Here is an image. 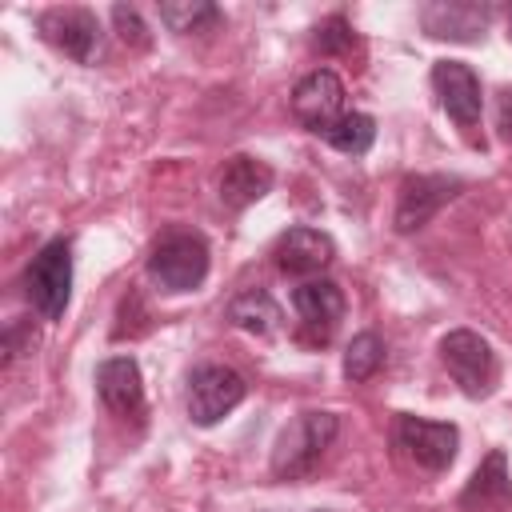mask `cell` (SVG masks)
<instances>
[{"label": "cell", "mask_w": 512, "mask_h": 512, "mask_svg": "<svg viewBox=\"0 0 512 512\" xmlns=\"http://www.w3.org/2000/svg\"><path fill=\"white\" fill-rule=\"evenodd\" d=\"M340 432L336 412L324 408H308L300 412L292 424L280 428L276 444H272V476L276 480H304L316 472V464L324 460V452L332 448Z\"/></svg>", "instance_id": "6da1fadb"}, {"label": "cell", "mask_w": 512, "mask_h": 512, "mask_svg": "<svg viewBox=\"0 0 512 512\" xmlns=\"http://www.w3.org/2000/svg\"><path fill=\"white\" fill-rule=\"evenodd\" d=\"M148 276L160 284V292H192L208 276V244L200 232H168L152 256H148Z\"/></svg>", "instance_id": "7a4b0ae2"}, {"label": "cell", "mask_w": 512, "mask_h": 512, "mask_svg": "<svg viewBox=\"0 0 512 512\" xmlns=\"http://www.w3.org/2000/svg\"><path fill=\"white\" fill-rule=\"evenodd\" d=\"M24 292L32 300V308L44 316V320H60L64 308H68V296H72V244L64 236L48 240L28 272H24Z\"/></svg>", "instance_id": "3957f363"}, {"label": "cell", "mask_w": 512, "mask_h": 512, "mask_svg": "<svg viewBox=\"0 0 512 512\" xmlns=\"http://www.w3.org/2000/svg\"><path fill=\"white\" fill-rule=\"evenodd\" d=\"M440 360L464 396H488L496 384V352L472 328H452L440 340Z\"/></svg>", "instance_id": "277c9868"}, {"label": "cell", "mask_w": 512, "mask_h": 512, "mask_svg": "<svg viewBox=\"0 0 512 512\" xmlns=\"http://www.w3.org/2000/svg\"><path fill=\"white\" fill-rule=\"evenodd\" d=\"M392 444L400 448V456L424 472H444L456 460L460 448V432L456 424L444 420H424V416H396L392 428Z\"/></svg>", "instance_id": "5b68a950"}, {"label": "cell", "mask_w": 512, "mask_h": 512, "mask_svg": "<svg viewBox=\"0 0 512 512\" xmlns=\"http://www.w3.org/2000/svg\"><path fill=\"white\" fill-rule=\"evenodd\" d=\"M248 384L236 368L224 364H200L188 380V416L200 428H212L216 420H224L240 400H244Z\"/></svg>", "instance_id": "8992f818"}, {"label": "cell", "mask_w": 512, "mask_h": 512, "mask_svg": "<svg viewBox=\"0 0 512 512\" xmlns=\"http://www.w3.org/2000/svg\"><path fill=\"white\" fill-rule=\"evenodd\" d=\"M464 188L460 176H440V172H420L408 176L396 192V232H416L424 228L448 200H456Z\"/></svg>", "instance_id": "52a82bcc"}, {"label": "cell", "mask_w": 512, "mask_h": 512, "mask_svg": "<svg viewBox=\"0 0 512 512\" xmlns=\"http://www.w3.org/2000/svg\"><path fill=\"white\" fill-rule=\"evenodd\" d=\"M292 116H296L308 132L324 136V132L344 116V80H340L332 68L308 72V76L292 88Z\"/></svg>", "instance_id": "ba28073f"}, {"label": "cell", "mask_w": 512, "mask_h": 512, "mask_svg": "<svg viewBox=\"0 0 512 512\" xmlns=\"http://www.w3.org/2000/svg\"><path fill=\"white\" fill-rule=\"evenodd\" d=\"M36 28L52 48L72 56L76 64H92L100 56V24L84 8H48L36 20Z\"/></svg>", "instance_id": "9c48e42d"}, {"label": "cell", "mask_w": 512, "mask_h": 512, "mask_svg": "<svg viewBox=\"0 0 512 512\" xmlns=\"http://www.w3.org/2000/svg\"><path fill=\"white\" fill-rule=\"evenodd\" d=\"M432 88L440 96V108L460 128H476L480 124L484 96H480V80H476V72L468 64H460V60H436L432 64Z\"/></svg>", "instance_id": "30bf717a"}, {"label": "cell", "mask_w": 512, "mask_h": 512, "mask_svg": "<svg viewBox=\"0 0 512 512\" xmlns=\"http://www.w3.org/2000/svg\"><path fill=\"white\" fill-rule=\"evenodd\" d=\"M292 308L300 316V328L308 340H328L336 332V324L344 320V292L332 280H304L292 292Z\"/></svg>", "instance_id": "8fae6325"}, {"label": "cell", "mask_w": 512, "mask_h": 512, "mask_svg": "<svg viewBox=\"0 0 512 512\" xmlns=\"http://www.w3.org/2000/svg\"><path fill=\"white\" fill-rule=\"evenodd\" d=\"M272 256H276V268L288 276H316L336 260V244L320 228H288L276 240Z\"/></svg>", "instance_id": "7c38bea8"}, {"label": "cell", "mask_w": 512, "mask_h": 512, "mask_svg": "<svg viewBox=\"0 0 512 512\" xmlns=\"http://www.w3.org/2000/svg\"><path fill=\"white\" fill-rule=\"evenodd\" d=\"M96 392L116 416H140L144 412V380L140 364L132 356H108L96 368Z\"/></svg>", "instance_id": "4fadbf2b"}, {"label": "cell", "mask_w": 512, "mask_h": 512, "mask_svg": "<svg viewBox=\"0 0 512 512\" xmlns=\"http://www.w3.org/2000/svg\"><path fill=\"white\" fill-rule=\"evenodd\" d=\"M488 8L468 0H436L420 8V24L436 40H480L488 28Z\"/></svg>", "instance_id": "5bb4252c"}, {"label": "cell", "mask_w": 512, "mask_h": 512, "mask_svg": "<svg viewBox=\"0 0 512 512\" xmlns=\"http://www.w3.org/2000/svg\"><path fill=\"white\" fill-rule=\"evenodd\" d=\"M512 504V476H508V460L504 452H488L480 460V468L472 472V480L460 492V508L464 512H504Z\"/></svg>", "instance_id": "9a60e30c"}, {"label": "cell", "mask_w": 512, "mask_h": 512, "mask_svg": "<svg viewBox=\"0 0 512 512\" xmlns=\"http://www.w3.org/2000/svg\"><path fill=\"white\" fill-rule=\"evenodd\" d=\"M268 188H272V168L256 156H232L220 172V200L232 212H244L248 204L264 200Z\"/></svg>", "instance_id": "2e32d148"}, {"label": "cell", "mask_w": 512, "mask_h": 512, "mask_svg": "<svg viewBox=\"0 0 512 512\" xmlns=\"http://www.w3.org/2000/svg\"><path fill=\"white\" fill-rule=\"evenodd\" d=\"M228 320L252 336H272L280 328V308L264 288H244L240 296H232L228 304Z\"/></svg>", "instance_id": "e0dca14e"}, {"label": "cell", "mask_w": 512, "mask_h": 512, "mask_svg": "<svg viewBox=\"0 0 512 512\" xmlns=\"http://www.w3.org/2000/svg\"><path fill=\"white\" fill-rule=\"evenodd\" d=\"M324 140H328L336 152H344V156H364V152L372 148V140H376V120H372L368 112H344V116L324 132Z\"/></svg>", "instance_id": "ac0fdd59"}, {"label": "cell", "mask_w": 512, "mask_h": 512, "mask_svg": "<svg viewBox=\"0 0 512 512\" xmlns=\"http://www.w3.org/2000/svg\"><path fill=\"white\" fill-rule=\"evenodd\" d=\"M160 20L172 28V32H204V28H212L216 20H220V12H216V4H208V0H172V4H160Z\"/></svg>", "instance_id": "d6986e66"}, {"label": "cell", "mask_w": 512, "mask_h": 512, "mask_svg": "<svg viewBox=\"0 0 512 512\" xmlns=\"http://www.w3.org/2000/svg\"><path fill=\"white\" fill-rule=\"evenodd\" d=\"M380 364H384V340H380L376 332L352 336V344H348V352H344V376H348L352 384H360V380L376 376Z\"/></svg>", "instance_id": "ffe728a7"}, {"label": "cell", "mask_w": 512, "mask_h": 512, "mask_svg": "<svg viewBox=\"0 0 512 512\" xmlns=\"http://www.w3.org/2000/svg\"><path fill=\"white\" fill-rule=\"evenodd\" d=\"M112 24H116V32H120L124 44H132V48H148V28H144V20H140L136 8L116 4V8H112Z\"/></svg>", "instance_id": "44dd1931"}, {"label": "cell", "mask_w": 512, "mask_h": 512, "mask_svg": "<svg viewBox=\"0 0 512 512\" xmlns=\"http://www.w3.org/2000/svg\"><path fill=\"white\" fill-rule=\"evenodd\" d=\"M316 48L320 52H348V48H356V36L340 16H332L328 24L316 28Z\"/></svg>", "instance_id": "7402d4cb"}, {"label": "cell", "mask_w": 512, "mask_h": 512, "mask_svg": "<svg viewBox=\"0 0 512 512\" xmlns=\"http://www.w3.org/2000/svg\"><path fill=\"white\" fill-rule=\"evenodd\" d=\"M496 128H500V140L512 144V88L496 92Z\"/></svg>", "instance_id": "603a6c76"}, {"label": "cell", "mask_w": 512, "mask_h": 512, "mask_svg": "<svg viewBox=\"0 0 512 512\" xmlns=\"http://www.w3.org/2000/svg\"><path fill=\"white\" fill-rule=\"evenodd\" d=\"M508 36H512V16H508Z\"/></svg>", "instance_id": "cb8c5ba5"}]
</instances>
